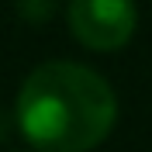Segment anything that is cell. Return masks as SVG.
Masks as SVG:
<instances>
[{
	"label": "cell",
	"mask_w": 152,
	"mask_h": 152,
	"mask_svg": "<svg viewBox=\"0 0 152 152\" xmlns=\"http://www.w3.org/2000/svg\"><path fill=\"white\" fill-rule=\"evenodd\" d=\"M66 24L83 48L118 52L132 42L138 28V7L135 0H69Z\"/></svg>",
	"instance_id": "2"
},
{
	"label": "cell",
	"mask_w": 152,
	"mask_h": 152,
	"mask_svg": "<svg viewBox=\"0 0 152 152\" xmlns=\"http://www.w3.org/2000/svg\"><path fill=\"white\" fill-rule=\"evenodd\" d=\"M14 121L35 152H94L118 124V94L97 69L48 59L24 76Z\"/></svg>",
	"instance_id": "1"
},
{
	"label": "cell",
	"mask_w": 152,
	"mask_h": 152,
	"mask_svg": "<svg viewBox=\"0 0 152 152\" xmlns=\"http://www.w3.org/2000/svg\"><path fill=\"white\" fill-rule=\"evenodd\" d=\"M14 4H18V14L28 24H42L56 14V0H14Z\"/></svg>",
	"instance_id": "3"
}]
</instances>
